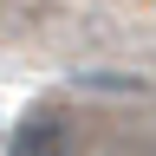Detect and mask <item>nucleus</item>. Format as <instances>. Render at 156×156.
Here are the masks:
<instances>
[{
	"label": "nucleus",
	"instance_id": "obj_1",
	"mask_svg": "<svg viewBox=\"0 0 156 156\" xmlns=\"http://www.w3.org/2000/svg\"><path fill=\"white\" fill-rule=\"evenodd\" d=\"M7 156H85V136H78V117L65 104H33L13 124Z\"/></svg>",
	"mask_w": 156,
	"mask_h": 156
}]
</instances>
